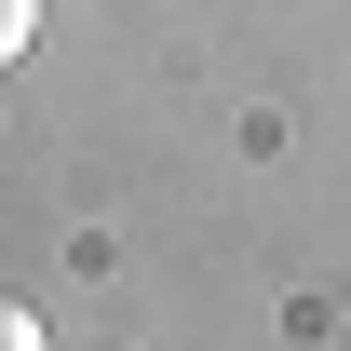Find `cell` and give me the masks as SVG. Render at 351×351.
<instances>
[{
  "label": "cell",
  "mask_w": 351,
  "mask_h": 351,
  "mask_svg": "<svg viewBox=\"0 0 351 351\" xmlns=\"http://www.w3.org/2000/svg\"><path fill=\"white\" fill-rule=\"evenodd\" d=\"M27 41H41V0H0V68H14Z\"/></svg>",
  "instance_id": "obj_1"
},
{
  "label": "cell",
  "mask_w": 351,
  "mask_h": 351,
  "mask_svg": "<svg viewBox=\"0 0 351 351\" xmlns=\"http://www.w3.org/2000/svg\"><path fill=\"white\" fill-rule=\"evenodd\" d=\"M0 351H54V338H41V311H27V298H0Z\"/></svg>",
  "instance_id": "obj_2"
}]
</instances>
